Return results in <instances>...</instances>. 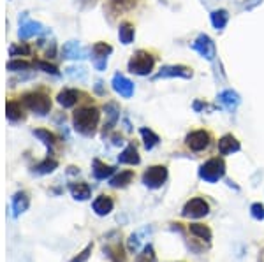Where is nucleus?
Returning a JSON list of instances; mask_svg holds the SVG:
<instances>
[{"label":"nucleus","instance_id":"nucleus-1","mask_svg":"<svg viewBox=\"0 0 264 262\" xmlns=\"http://www.w3.org/2000/svg\"><path fill=\"white\" fill-rule=\"evenodd\" d=\"M99 120H101V111H99V107L83 106L74 111L72 125H74L76 132H79L81 136L92 137V136H95V132H97Z\"/></svg>","mask_w":264,"mask_h":262},{"label":"nucleus","instance_id":"nucleus-2","mask_svg":"<svg viewBox=\"0 0 264 262\" xmlns=\"http://www.w3.org/2000/svg\"><path fill=\"white\" fill-rule=\"evenodd\" d=\"M157 60H159V53L154 49H137L136 53H132L127 67L132 74L150 76L157 65Z\"/></svg>","mask_w":264,"mask_h":262},{"label":"nucleus","instance_id":"nucleus-3","mask_svg":"<svg viewBox=\"0 0 264 262\" xmlns=\"http://www.w3.org/2000/svg\"><path fill=\"white\" fill-rule=\"evenodd\" d=\"M21 104L37 117H46L51 111V99L44 90H32L23 94Z\"/></svg>","mask_w":264,"mask_h":262},{"label":"nucleus","instance_id":"nucleus-4","mask_svg":"<svg viewBox=\"0 0 264 262\" xmlns=\"http://www.w3.org/2000/svg\"><path fill=\"white\" fill-rule=\"evenodd\" d=\"M213 144V134L208 129L190 130L185 137V146L192 153H202Z\"/></svg>","mask_w":264,"mask_h":262},{"label":"nucleus","instance_id":"nucleus-5","mask_svg":"<svg viewBox=\"0 0 264 262\" xmlns=\"http://www.w3.org/2000/svg\"><path fill=\"white\" fill-rule=\"evenodd\" d=\"M225 174V162L222 157H213L199 167V178L208 183H217Z\"/></svg>","mask_w":264,"mask_h":262},{"label":"nucleus","instance_id":"nucleus-6","mask_svg":"<svg viewBox=\"0 0 264 262\" xmlns=\"http://www.w3.org/2000/svg\"><path fill=\"white\" fill-rule=\"evenodd\" d=\"M144 0H106V11L109 13L111 18L124 16L132 11L139 9Z\"/></svg>","mask_w":264,"mask_h":262},{"label":"nucleus","instance_id":"nucleus-7","mask_svg":"<svg viewBox=\"0 0 264 262\" xmlns=\"http://www.w3.org/2000/svg\"><path fill=\"white\" fill-rule=\"evenodd\" d=\"M167 180V167L166 165H152L144 171L143 183L148 188H160Z\"/></svg>","mask_w":264,"mask_h":262},{"label":"nucleus","instance_id":"nucleus-8","mask_svg":"<svg viewBox=\"0 0 264 262\" xmlns=\"http://www.w3.org/2000/svg\"><path fill=\"white\" fill-rule=\"evenodd\" d=\"M44 32H46V28L43 25H41V23L28 20V13H21V16H20V30H18V36H20V39H30V37L41 36V34H44Z\"/></svg>","mask_w":264,"mask_h":262},{"label":"nucleus","instance_id":"nucleus-9","mask_svg":"<svg viewBox=\"0 0 264 262\" xmlns=\"http://www.w3.org/2000/svg\"><path fill=\"white\" fill-rule=\"evenodd\" d=\"M183 217L187 218H202L210 213V204L202 197H194L183 206Z\"/></svg>","mask_w":264,"mask_h":262},{"label":"nucleus","instance_id":"nucleus-10","mask_svg":"<svg viewBox=\"0 0 264 262\" xmlns=\"http://www.w3.org/2000/svg\"><path fill=\"white\" fill-rule=\"evenodd\" d=\"M185 78V79H190L194 76V71L192 67L189 65H183V64H178V65H166L162 67L159 72L155 74V79H162V78Z\"/></svg>","mask_w":264,"mask_h":262},{"label":"nucleus","instance_id":"nucleus-11","mask_svg":"<svg viewBox=\"0 0 264 262\" xmlns=\"http://www.w3.org/2000/svg\"><path fill=\"white\" fill-rule=\"evenodd\" d=\"M192 49H196L201 56H204L206 60H213L217 55V49H215V42L210 39L208 36L201 34L196 41L192 42Z\"/></svg>","mask_w":264,"mask_h":262},{"label":"nucleus","instance_id":"nucleus-12","mask_svg":"<svg viewBox=\"0 0 264 262\" xmlns=\"http://www.w3.org/2000/svg\"><path fill=\"white\" fill-rule=\"evenodd\" d=\"M111 84H113V90L116 94H120L122 97L131 99L134 95V84L131 79H127L125 76L122 74H114L113 79H111Z\"/></svg>","mask_w":264,"mask_h":262},{"label":"nucleus","instance_id":"nucleus-13","mask_svg":"<svg viewBox=\"0 0 264 262\" xmlns=\"http://www.w3.org/2000/svg\"><path fill=\"white\" fill-rule=\"evenodd\" d=\"M81 97H83V94L79 90H76V88H66V90H62L58 94L56 102H58L62 107H74L76 104L81 101Z\"/></svg>","mask_w":264,"mask_h":262},{"label":"nucleus","instance_id":"nucleus-14","mask_svg":"<svg viewBox=\"0 0 264 262\" xmlns=\"http://www.w3.org/2000/svg\"><path fill=\"white\" fill-rule=\"evenodd\" d=\"M62 56L69 60H78V59H86V49L79 44L78 41H69L62 48Z\"/></svg>","mask_w":264,"mask_h":262},{"label":"nucleus","instance_id":"nucleus-15","mask_svg":"<svg viewBox=\"0 0 264 262\" xmlns=\"http://www.w3.org/2000/svg\"><path fill=\"white\" fill-rule=\"evenodd\" d=\"M242 150V144L236 139L232 134H225L219 139V153L220 155H231V153H236Z\"/></svg>","mask_w":264,"mask_h":262},{"label":"nucleus","instance_id":"nucleus-16","mask_svg":"<svg viewBox=\"0 0 264 262\" xmlns=\"http://www.w3.org/2000/svg\"><path fill=\"white\" fill-rule=\"evenodd\" d=\"M113 199L109 197V195H99L97 199L92 204V208H94V211L99 215V217H106V215H109L111 211H113Z\"/></svg>","mask_w":264,"mask_h":262},{"label":"nucleus","instance_id":"nucleus-17","mask_svg":"<svg viewBox=\"0 0 264 262\" xmlns=\"http://www.w3.org/2000/svg\"><path fill=\"white\" fill-rule=\"evenodd\" d=\"M219 102L222 104V107H225L227 111H234L240 104V95L232 90H224L219 95Z\"/></svg>","mask_w":264,"mask_h":262},{"label":"nucleus","instance_id":"nucleus-18","mask_svg":"<svg viewBox=\"0 0 264 262\" xmlns=\"http://www.w3.org/2000/svg\"><path fill=\"white\" fill-rule=\"evenodd\" d=\"M134 36H136V28H134V23L125 20L120 23L118 26V37H120L122 44H131L134 41Z\"/></svg>","mask_w":264,"mask_h":262},{"label":"nucleus","instance_id":"nucleus-19","mask_svg":"<svg viewBox=\"0 0 264 262\" xmlns=\"http://www.w3.org/2000/svg\"><path fill=\"white\" fill-rule=\"evenodd\" d=\"M118 162L120 164H129V165H137L141 162V157L137 153V148L134 144H129L124 152L118 155Z\"/></svg>","mask_w":264,"mask_h":262},{"label":"nucleus","instance_id":"nucleus-20","mask_svg":"<svg viewBox=\"0 0 264 262\" xmlns=\"http://www.w3.org/2000/svg\"><path fill=\"white\" fill-rule=\"evenodd\" d=\"M28 204H30V199L26 195V192H18L14 194L13 197V215L14 217H20L21 213H25L28 210Z\"/></svg>","mask_w":264,"mask_h":262},{"label":"nucleus","instance_id":"nucleus-21","mask_svg":"<svg viewBox=\"0 0 264 262\" xmlns=\"http://www.w3.org/2000/svg\"><path fill=\"white\" fill-rule=\"evenodd\" d=\"M69 190H71L72 197L76 199V201H86V199H90L92 195V190L90 187H88V183H71L69 185Z\"/></svg>","mask_w":264,"mask_h":262},{"label":"nucleus","instance_id":"nucleus-22","mask_svg":"<svg viewBox=\"0 0 264 262\" xmlns=\"http://www.w3.org/2000/svg\"><path fill=\"white\" fill-rule=\"evenodd\" d=\"M6 117L9 122H20L25 118V113H23L21 102L18 101H9L6 104Z\"/></svg>","mask_w":264,"mask_h":262},{"label":"nucleus","instance_id":"nucleus-23","mask_svg":"<svg viewBox=\"0 0 264 262\" xmlns=\"http://www.w3.org/2000/svg\"><path fill=\"white\" fill-rule=\"evenodd\" d=\"M58 167V162L55 159H46L43 162H39V164H36L32 167V172L37 176H44V174H49V172H53L55 169Z\"/></svg>","mask_w":264,"mask_h":262},{"label":"nucleus","instance_id":"nucleus-24","mask_svg":"<svg viewBox=\"0 0 264 262\" xmlns=\"http://www.w3.org/2000/svg\"><path fill=\"white\" fill-rule=\"evenodd\" d=\"M92 171H94V176H95L97 180H106V178H109V176L114 172V167L102 164V162L99 160V159H95V160H94V167H92Z\"/></svg>","mask_w":264,"mask_h":262},{"label":"nucleus","instance_id":"nucleus-25","mask_svg":"<svg viewBox=\"0 0 264 262\" xmlns=\"http://www.w3.org/2000/svg\"><path fill=\"white\" fill-rule=\"evenodd\" d=\"M132 178H134V171H122L120 174L113 176L109 180V185L113 188H124L132 182Z\"/></svg>","mask_w":264,"mask_h":262},{"label":"nucleus","instance_id":"nucleus-26","mask_svg":"<svg viewBox=\"0 0 264 262\" xmlns=\"http://www.w3.org/2000/svg\"><path fill=\"white\" fill-rule=\"evenodd\" d=\"M139 132H141V137H143L144 148H146V150H152V148H155V146L159 144L160 137L157 136V134L152 129H146V127H143Z\"/></svg>","mask_w":264,"mask_h":262},{"label":"nucleus","instance_id":"nucleus-27","mask_svg":"<svg viewBox=\"0 0 264 262\" xmlns=\"http://www.w3.org/2000/svg\"><path fill=\"white\" fill-rule=\"evenodd\" d=\"M227 21H229V13L225 9H217L212 13V23L215 28L222 30L225 25H227Z\"/></svg>","mask_w":264,"mask_h":262},{"label":"nucleus","instance_id":"nucleus-28","mask_svg":"<svg viewBox=\"0 0 264 262\" xmlns=\"http://www.w3.org/2000/svg\"><path fill=\"white\" fill-rule=\"evenodd\" d=\"M92 53H94V59H108V55L113 53V48L108 42H95Z\"/></svg>","mask_w":264,"mask_h":262},{"label":"nucleus","instance_id":"nucleus-29","mask_svg":"<svg viewBox=\"0 0 264 262\" xmlns=\"http://www.w3.org/2000/svg\"><path fill=\"white\" fill-rule=\"evenodd\" d=\"M34 136L37 137V139H41L44 142L48 148H53L55 146V142H56V137H55V134H51L49 130H46V129H36L34 130Z\"/></svg>","mask_w":264,"mask_h":262},{"label":"nucleus","instance_id":"nucleus-30","mask_svg":"<svg viewBox=\"0 0 264 262\" xmlns=\"http://www.w3.org/2000/svg\"><path fill=\"white\" fill-rule=\"evenodd\" d=\"M189 229H190V232H192L194 236L201 238V240H206V241L212 240V230H210L206 225H202V223H190Z\"/></svg>","mask_w":264,"mask_h":262},{"label":"nucleus","instance_id":"nucleus-31","mask_svg":"<svg viewBox=\"0 0 264 262\" xmlns=\"http://www.w3.org/2000/svg\"><path fill=\"white\" fill-rule=\"evenodd\" d=\"M104 111H106V114H108V118H109L108 127H111L114 122L118 120V117H120V109H118V106L114 102H108L104 106Z\"/></svg>","mask_w":264,"mask_h":262},{"label":"nucleus","instance_id":"nucleus-32","mask_svg":"<svg viewBox=\"0 0 264 262\" xmlns=\"http://www.w3.org/2000/svg\"><path fill=\"white\" fill-rule=\"evenodd\" d=\"M30 67H32V64H28V62H25V60H11L9 64H7V71H11V72L28 71Z\"/></svg>","mask_w":264,"mask_h":262},{"label":"nucleus","instance_id":"nucleus-33","mask_svg":"<svg viewBox=\"0 0 264 262\" xmlns=\"http://www.w3.org/2000/svg\"><path fill=\"white\" fill-rule=\"evenodd\" d=\"M104 252L108 253V257L113 262H125V255H124V252H122V248L120 246H108V248H104Z\"/></svg>","mask_w":264,"mask_h":262},{"label":"nucleus","instance_id":"nucleus-34","mask_svg":"<svg viewBox=\"0 0 264 262\" xmlns=\"http://www.w3.org/2000/svg\"><path fill=\"white\" fill-rule=\"evenodd\" d=\"M34 65H36L37 69H41V71L48 72V74H53V76H60L58 69H56L55 65L48 64V62H43V60H36V62H34Z\"/></svg>","mask_w":264,"mask_h":262},{"label":"nucleus","instance_id":"nucleus-35","mask_svg":"<svg viewBox=\"0 0 264 262\" xmlns=\"http://www.w3.org/2000/svg\"><path fill=\"white\" fill-rule=\"evenodd\" d=\"M137 262H155V252H154V246L146 245L139 257H137Z\"/></svg>","mask_w":264,"mask_h":262},{"label":"nucleus","instance_id":"nucleus-36","mask_svg":"<svg viewBox=\"0 0 264 262\" xmlns=\"http://www.w3.org/2000/svg\"><path fill=\"white\" fill-rule=\"evenodd\" d=\"M30 46L28 44H14V46H11V49H9V53H11V56H18V55H30Z\"/></svg>","mask_w":264,"mask_h":262},{"label":"nucleus","instance_id":"nucleus-37","mask_svg":"<svg viewBox=\"0 0 264 262\" xmlns=\"http://www.w3.org/2000/svg\"><path fill=\"white\" fill-rule=\"evenodd\" d=\"M250 213H252V217L255 218V220H264V206L261 202H255V204H252V208H250Z\"/></svg>","mask_w":264,"mask_h":262},{"label":"nucleus","instance_id":"nucleus-38","mask_svg":"<svg viewBox=\"0 0 264 262\" xmlns=\"http://www.w3.org/2000/svg\"><path fill=\"white\" fill-rule=\"evenodd\" d=\"M92 248H94V245H88L86 248L83 250V252L79 253V255H76L71 262H86L88 257H90V253H92Z\"/></svg>","mask_w":264,"mask_h":262},{"label":"nucleus","instance_id":"nucleus-39","mask_svg":"<svg viewBox=\"0 0 264 262\" xmlns=\"http://www.w3.org/2000/svg\"><path fill=\"white\" fill-rule=\"evenodd\" d=\"M127 245H129V250L136 253L137 250H139V234H132V236L129 238Z\"/></svg>","mask_w":264,"mask_h":262},{"label":"nucleus","instance_id":"nucleus-40","mask_svg":"<svg viewBox=\"0 0 264 262\" xmlns=\"http://www.w3.org/2000/svg\"><path fill=\"white\" fill-rule=\"evenodd\" d=\"M94 65L97 71H104L106 65H108V59H94Z\"/></svg>","mask_w":264,"mask_h":262}]
</instances>
